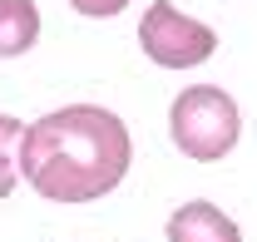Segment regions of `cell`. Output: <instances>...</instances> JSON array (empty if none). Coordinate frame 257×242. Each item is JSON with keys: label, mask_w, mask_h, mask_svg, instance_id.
Listing matches in <instances>:
<instances>
[{"label": "cell", "mask_w": 257, "mask_h": 242, "mask_svg": "<svg viewBox=\"0 0 257 242\" xmlns=\"http://www.w3.org/2000/svg\"><path fill=\"white\" fill-rule=\"evenodd\" d=\"M134 144L119 114L94 104H64L25 129L20 173L50 203H94L124 183Z\"/></svg>", "instance_id": "cell-1"}, {"label": "cell", "mask_w": 257, "mask_h": 242, "mask_svg": "<svg viewBox=\"0 0 257 242\" xmlns=\"http://www.w3.org/2000/svg\"><path fill=\"white\" fill-rule=\"evenodd\" d=\"M168 129H173V144L188 153V158L213 163V158L232 153L237 134H242V114H237V104H232L223 89L193 84V89H183L178 99H173Z\"/></svg>", "instance_id": "cell-2"}, {"label": "cell", "mask_w": 257, "mask_h": 242, "mask_svg": "<svg viewBox=\"0 0 257 242\" xmlns=\"http://www.w3.org/2000/svg\"><path fill=\"white\" fill-rule=\"evenodd\" d=\"M139 45H144V55L163 69H193V64H203L213 50H218V35L208 30L203 20H193L183 15L178 5H149L144 10V20H139Z\"/></svg>", "instance_id": "cell-3"}, {"label": "cell", "mask_w": 257, "mask_h": 242, "mask_svg": "<svg viewBox=\"0 0 257 242\" xmlns=\"http://www.w3.org/2000/svg\"><path fill=\"white\" fill-rule=\"evenodd\" d=\"M168 242H242L237 222L213 203H183L168 217Z\"/></svg>", "instance_id": "cell-4"}, {"label": "cell", "mask_w": 257, "mask_h": 242, "mask_svg": "<svg viewBox=\"0 0 257 242\" xmlns=\"http://www.w3.org/2000/svg\"><path fill=\"white\" fill-rule=\"evenodd\" d=\"M40 40V10L35 0H0V60L25 55Z\"/></svg>", "instance_id": "cell-5"}, {"label": "cell", "mask_w": 257, "mask_h": 242, "mask_svg": "<svg viewBox=\"0 0 257 242\" xmlns=\"http://www.w3.org/2000/svg\"><path fill=\"white\" fill-rule=\"evenodd\" d=\"M20 149H25V124L15 114H0V198H10L20 183Z\"/></svg>", "instance_id": "cell-6"}, {"label": "cell", "mask_w": 257, "mask_h": 242, "mask_svg": "<svg viewBox=\"0 0 257 242\" xmlns=\"http://www.w3.org/2000/svg\"><path fill=\"white\" fill-rule=\"evenodd\" d=\"M79 15H94V20H104V15H119L128 0H69Z\"/></svg>", "instance_id": "cell-7"}]
</instances>
